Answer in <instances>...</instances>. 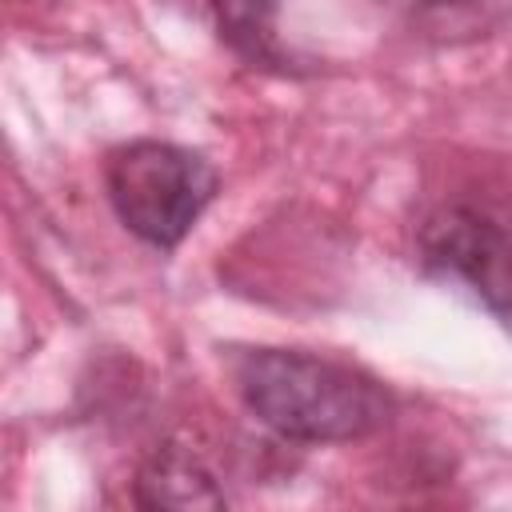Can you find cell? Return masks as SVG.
I'll list each match as a JSON object with an SVG mask.
<instances>
[{"label": "cell", "instance_id": "cell-1", "mask_svg": "<svg viewBox=\"0 0 512 512\" xmlns=\"http://www.w3.org/2000/svg\"><path fill=\"white\" fill-rule=\"evenodd\" d=\"M232 380L244 408L292 444H348L392 420V392L372 372L320 352L244 348Z\"/></svg>", "mask_w": 512, "mask_h": 512}, {"label": "cell", "instance_id": "cell-2", "mask_svg": "<svg viewBox=\"0 0 512 512\" xmlns=\"http://www.w3.org/2000/svg\"><path fill=\"white\" fill-rule=\"evenodd\" d=\"M104 192L116 220L148 248H176L220 192L208 156L172 140H128L104 160Z\"/></svg>", "mask_w": 512, "mask_h": 512}, {"label": "cell", "instance_id": "cell-3", "mask_svg": "<svg viewBox=\"0 0 512 512\" xmlns=\"http://www.w3.org/2000/svg\"><path fill=\"white\" fill-rule=\"evenodd\" d=\"M420 268L468 288L504 328H512V232L468 200L440 204L416 228Z\"/></svg>", "mask_w": 512, "mask_h": 512}, {"label": "cell", "instance_id": "cell-4", "mask_svg": "<svg viewBox=\"0 0 512 512\" xmlns=\"http://www.w3.org/2000/svg\"><path fill=\"white\" fill-rule=\"evenodd\" d=\"M136 504L144 508H224L228 496L216 476L188 448H160L136 476Z\"/></svg>", "mask_w": 512, "mask_h": 512}, {"label": "cell", "instance_id": "cell-5", "mask_svg": "<svg viewBox=\"0 0 512 512\" xmlns=\"http://www.w3.org/2000/svg\"><path fill=\"white\" fill-rule=\"evenodd\" d=\"M220 40L232 44L236 56H244L252 68L272 72H296L292 52L276 36V0H212Z\"/></svg>", "mask_w": 512, "mask_h": 512}, {"label": "cell", "instance_id": "cell-6", "mask_svg": "<svg viewBox=\"0 0 512 512\" xmlns=\"http://www.w3.org/2000/svg\"><path fill=\"white\" fill-rule=\"evenodd\" d=\"M512 20V0H416V28L432 44H472Z\"/></svg>", "mask_w": 512, "mask_h": 512}]
</instances>
